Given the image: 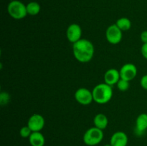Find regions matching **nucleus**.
Instances as JSON below:
<instances>
[{
  "label": "nucleus",
  "instance_id": "1",
  "mask_svg": "<svg viewBox=\"0 0 147 146\" xmlns=\"http://www.w3.org/2000/svg\"><path fill=\"white\" fill-rule=\"evenodd\" d=\"M95 49L93 43L86 39H81L73 44L74 57L81 63L90 62L94 55Z\"/></svg>",
  "mask_w": 147,
  "mask_h": 146
},
{
  "label": "nucleus",
  "instance_id": "2",
  "mask_svg": "<svg viewBox=\"0 0 147 146\" xmlns=\"http://www.w3.org/2000/svg\"><path fill=\"white\" fill-rule=\"evenodd\" d=\"M93 101L100 104H104L110 102L113 97L112 86L106 83H100L95 86L92 90Z\"/></svg>",
  "mask_w": 147,
  "mask_h": 146
},
{
  "label": "nucleus",
  "instance_id": "3",
  "mask_svg": "<svg viewBox=\"0 0 147 146\" xmlns=\"http://www.w3.org/2000/svg\"><path fill=\"white\" fill-rule=\"evenodd\" d=\"M104 134L103 130L96 127L88 129L83 135V140L85 144L88 146H96L101 143Z\"/></svg>",
  "mask_w": 147,
  "mask_h": 146
},
{
  "label": "nucleus",
  "instance_id": "4",
  "mask_svg": "<svg viewBox=\"0 0 147 146\" xmlns=\"http://www.w3.org/2000/svg\"><path fill=\"white\" fill-rule=\"evenodd\" d=\"M7 11L11 17L14 19H22L27 15V6L19 0H12L7 7Z\"/></svg>",
  "mask_w": 147,
  "mask_h": 146
},
{
  "label": "nucleus",
  "instance_id": "5",
  "mask_svg": "<svg viewBox=\"0 0 147 146\" xmlns=\"http://www.w3.org/2000/svg\"><path fill=\"white\" fill-rule=\"evenodd\" d=\"M123 37V33L116 24H111L106 31V38L111 44H117L121 42Z\"/></svg>",
  "mask_w": 147,
  "mask_h": 146
},
{
  "label": "nucleus",
  "instance_id": "6",
  "mask_svg": "<svg viewBox=\"0 0 147 146\" xmlns=\"http://www.w3.org/2000/svg\"><path fill=\"white\" fill-rule=\"evenodd\" d=\"M75 99L82 105H88L93 101V92L85 87L78 89L75 92Z\"/></svg>",
  "mask_w": 147,
  "mask_h": 146
},
{
  "label": "nucleus",
  "instance_id": "7",
  "mask_svg": "<svg viewBox=\"0 0 147 146\" xmlns=\"http://www.w3.org/2000/svg\"><path fill=\"white\" fill-rule=\"evenodd\" d=\"M137 72V67L131 63H126L123 64L119 70L121 78L129 82L131 81L136 77Z\"/></svg>",
  "mask_w": 147,
  "mask_h": 146
},
{
  "label": "nucleus",
  "instance_id": "8",
  "mask_svg": "<svg viewBox=\"0 0 147 146\" xmlns=\"http://www.w3.org/2000/svg\"><path fill=\"white\" fill-rule=\"evenodd\" d=\"M45 120L44 117L40 114L34 113L29 118L27 126L32 132H40L44 127Z\"/></svg>",
  "mask_w": 147,
  "mask_h": 146
},
{
  "label": "nucleus",
  "instance_id": "9",
  "mask_svg": "<svg viewBox=\"0 0 147 146\" xmlns=\"http://www.w3.org/2000/svg\"><path fill=\"white\" fill-rule=\"evenodd\" d=\"M66 36L69 42L74 44L80 40L82 37V29L78 24H71L68 26L66 31Z\"/></svg>",
  "mask_w": 147,
  "mask_h": 146
},
{
  "label": "nucleus",
  "instance_id": "10",
  "mask_svg": "<svg viewBox=\"0 0 147 146\" xmlns=\"http://www.w3.org/2000/svg\"><path fill=\"white\" fill-rule=\"evenodd\" d=\"M129 138L124 132L117 131L112 135L110 144L112 146H127Z\"/></svg>",
  "mask_w": 147,
  "mask_h": 146
},
{
  "label": "nucleus",
  "instance_id": "11",
  "mask_svg": "<svg viewBox=\"0 0 147 146\" xmlns=\"http://www.w3.org/2000/svg\"><path fill=\"white\" fill-rule=\"evenodd\" d=\"M120 79V72L119 70L114 68H111L108 70L104 74L105 83L111 86L117 84Z\"/></svg>",
  "mask_w": 147,
  "mask_h": 146
},
{
  "label": "nucleus",
  "instance_id": "12",
  "mask_svg": "<svg viewBox=\"0 0 147 146\" xmlns=\"http://www.w3.org/2000/svg\"><path fill=\"white\" fill-rule=\"evenodd\" d=\"M147 130V113H142L136 120L135 131L139 135H141Z\"/></svg>",
  "mask_w": 147,
  "mask_h": 146
},
{
  "label": "nucleus",
  "instance_id": "13",
  "mask_svg": "<svg viewBox=\"0 0 147 146\" xmlns=\"http://www.w3.org/2000/svg\"><path fill=\"white\" fill-rule=\"evenodd\" d=\"M29 142L32 146H44L45 138L41 132H32L29 137Z\"/></svg>",
  "mask_w": 147,
  "mask_h": 146
},
{
  "label": "nucleus",
  "instance_id": "14",
  "mask_svg": "<svg viewBox=\"0 0 147 146\" xmlns=\"http://www.w3.org/2000/svg\"><path fill=\"white\" fill-rule=\"evenodd\" d=\"M93 123L95 127L103 130L107 127L109 125V119L103 113H98L96 115L93 119Z\"/></svg>",
  "mask_w": 147,
  "mask_h": 146
},
{
  "label": "nucleus",
  "instance_id": "15",
  "mask_svg": "<svg viewBox=\"0 0 147 146\" xmlns=\"http://www.w3.org/2000/svg\"><path fill=\"white\" fill-rule=\"evenodd\" d=\"M27 14L31 16L37 15L40 12L41 7L40 4L37 1H30L27 4Z\"/></svg>",
  "mask_w": 147,
  "mask_h": 146
},
{
  "label": "nucleus",
  "instance_id": "16",
  "mask_svg": "<svg viewBox=\"0 0 147 146\" xmlns=\"http://www.w3.org/2000/svg\"><path fill=\"white\" fill-rule=\"evenodd\" d=\"M116 24L122 31H128L131 27V21L129 18H126V17L119 18L116 21Z\"/></svg>",
  "mask_w": 147,
  "mask_h": 146
},
{
  "label": "nucleus",
  "instance_id": "17",
  "mask_svg": "<svg viewBox=\"0 0 147 146\" xmlns=\"http://www.w3.org/2000/svg\"><path fill=\"white\" fill-rule=\"evenodd\" d=\"M116 85H117V88L119 89V90L121 92H125L129 90L130 84H129V81L121 78L119 81L118 82L117 84H116Z\"/></svg>",
  "mask_w": 147,
  "mask_h": 146
},
{
  "label": "nucleus",
  "instance_id": "18",
  "mask_svg": "<svg viewBox=\"0 0 147 146\" xmlns=\"http://www.w3.org/2000/svg\"><path fill=\"white\" fill-rule=\"evenodd\" d=\"M32 131L28 126H24L22 127L20 130V135L23 138H29L30 136L31 135Z\"/></svg>",
  "mask_w": 147,
  "mask_h": 146
},
{
  "label": "nucleus",
  "instance_id": "19",
  "mask_svg": "<svg viewBox=\"0 0 147 146\" xmlns=\"http://www.w3.org/2000/svg\"><path fill=\"white\" fill-rule=\"evenodd\" d=\"M9 94L7 92H1L0 94V103L1 105L6 104L9 100Z\"/></svg>",
  "mask_w": 147,
  "mask_h": 146
},
{
  "label": "nucleus",
  "instance_id": "20",
  "mask_svg": "<svg viewBox=\"0 0 147 146\" xmlns=\"http://www.w3.org/2000/svg\"><path fill=\"white\" fill-rule=\"evenodd\" d=\"M140 84L142 88L147 90V74H145L142 77L140 80Z\"/></svg>",
  "mask_w": 147,
  "mask_h": 146
},
{
  "label": "nucleus",
  "instance_id": "21",
  "mask_svg": "<svg viewBox=\"0 0 147 146\" xmlns=\"http://www.w3.org/2000/svg\"><path fill=\"white\" fill-rule=\"evenodd\" d=\"M141 52H142V56L147 60V43L143 44L141 48Z\"/></svg>",
  "mask_w": 147,
  "mask_h": 146
},
{
  "label": "nucleus",
  "instance_id": "22",
  "mask_svg": "<svg viewBox=\"0 0 147 146\" xmlns=\"http://www.w3.org/2000/svg\"><path fill=\"white\" fill-rule=\"evenodd\" d=\"M140 39H141V41L143 42V44L147 43V30L143 31L142 33H141Z\"/></svg>",
  "mask_w": 147,
  "mask_h": 146
},
{
  "label": "nucleus",
  "instance_id": "23",
  "mask_svg": "<svg viewBox=\"0 0 147 146\" xmlns=\"http://www.w3.org/2000/svg\"><path fill=\"white\" fill-rule=\"evenodd\" d=\"M103 146H112V145L111 144H106L105 145H103Z\"/></svg>",
  "mask_w": 147,
  "mask_h": 146
}]
</instances>
